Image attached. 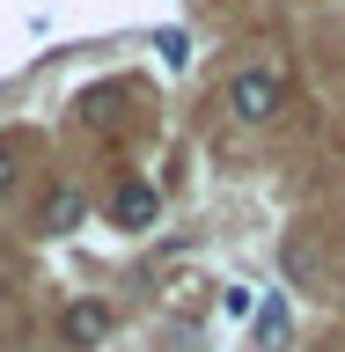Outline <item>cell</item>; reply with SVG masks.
Here are the masks:
<instances>
[{
    "label": "cell",
    "instance_id": "1",
    "mask_svg": "<svg viewBox=\"0 0 345 352\" xmlns=\"http://www.w3.org/2000/svg\"><path fill=\"white\" fill-rule=\"evenodd\" d=\"M228 110H236L242 125H272L286 110V81H280V66H242L236 81H228Z\"/></svg>",
    "mask_w": 345,
    "mask_h": 352
},
{
    "label": "cell",
    "instance_id": "2",
    "mask_svg": "<svg viewBox=\"0 0 345 352\" xmlns=\"http://www.w3.org/2000/svg\"><path fill=\"white\" fill-rule=\"evenodd\" d=\"M154 213H162V198H154V184H140V176H125V184L110 191V220H118V228H154Z\"/></svg>",
    "mask_w": 345,
    "mask_h": 352
},
{
    "label": "cell",
    "instance_id": "3",
    "mask_svg": "<svg viewBox=\"0 0 345 352\" xmlns=\"http://www.w3.org/2000/svg\"><path fill=\"white\" fill-rule=\"evenodd\" d=\"M59 330H66V345H103V338H110V308L103 301H74Z\"/></svg>",
    "mask_w": 345,
    "mask_h": 352
},
{
    "label": "cell",
    "instance_id": "4",
    "mask_svg": "<svg viewBox=\"0 0 345 352\" xmlns=\"http://www.w3.org/2000/svg\"><path fill=\"white\" fill-rule=\"evenodd\" d=\"M81 213H88V198L74 191V184H59V191L44 198V235H66V228H81Z\"/></svg>",
    "mask_w": 345,
    "mask_h": 352
},
{
    "label": "cell",
    "instance_id": "5",
    "mask_svg": "<svg viewBox=\"0 0 345 352\" xmlns=\"http://www.w3.org/2000/svg\"><path fill=\"white\" fill-rule=\"evenodd\" d=\"M286 330H294V316H286V301L272 294V301L258 308V345H286Z\"/></svg>",
    "mask_w": 345,
    "mask_h": 352
},
{
    "label": "cell",
    "instance_id": "6",
    "mask_svg": "<svg viewBox=\"0 0 345 352\" xmlns=\"http://www.w3.org/2000/svg\"><path fill=\"white\" fill-rule=\"evenodd\" d=\"M286 272H294V279H316V257H309V235H294V242H286Z\"/></svg>",
    "mask_w": 345,
    "mask_h": 352
},
{
    "label": "cell",
    "instance_id": "7",
    "mask_svg": "<svg viewBox=\"0 0 345 352\" xmlns=\"http://www.w3.org/2000/svg\"><path fill=\"white\" fill-rule=\"evenodd\" d=\"M162 59H169V66H184V59H191V44H184V30H162Z\"/></svg>",
    "mask_w": 345,
    "mask_h": 352
},
{
    "label": "cell",
    "instance_id": "8",
    "mask_svg": "<svg viewBox=\"0 0 345 352\" xmlns=\"http://www.w3.org/2000/svg\"><path fill=\"white\" fill-rule=\"evenodd\" d=\"M8 184H15V154L0 147V191H8Z\"/></svg>",
    "mask_w": 345,
    "mask_h": 352
}]
</instances>
